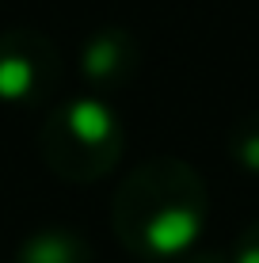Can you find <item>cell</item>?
Instances as JSON below:
<instances>
[{"label": "cell", "instance_id": "2", "mask_svg": "<svg viewBox=\"0 0 259 263\" xmlns=\"http://www.w3.org/2000/svg\"><path fill=\"white\" fill-rule=\"evenodd\" d=\"M122 145L126 130L99 96H73L38 126V157L65 183H95L111 176Z\"/></svg>", "mask_w": 259, "mask_h": 263}, {"label": "cell", "instance_id": "6", "mask_svg": "<svg viewBox=\"0 0 259 263\" xmlns=\"http://www.w3.org/2000/svg\"><path fill=\"white\" fill-rule=\"evenodd\" d=\"M229 157L244 172H255L259 176V111L236 119V126L229 130Z\"/></svg>", "mask_w": 259, "mask_h": 263}, {"label": "cell", "instance_id": "4", "mask_svg": "<svg viewBox=\"0 0 259 263\" xmlns=\"http://www.w3.org/2000/svg\"><path fill=\"white\" fill-rule=\"evenodd\" d=\"M137 72V42L118 27H103L80 50V77L92 84V92H114Z\"/></svg>", "mask_w": 259, "mask_h": 263}, {"label": "cell", "instance_id": "7", "mask_svg": "<svg viewBox=\"0 0 259 263\" xmlns=\"http://www.w3.org/2000/svg\"><path fill=\"white\" fill-rule=\"evenodd\" d=\"M229 263H259V221H252L236 237L233 252H229Z\"/></svg>", "mask_w": 259, "mask_h": 263}, {"label": "cell", "instance_id": "1", "mask_svg": "<svg viewBox=\"0 0 259 263\" xmlns=\"http://www.w3.org/2000/svg\"><path fill=\"white\" fill-rule=\"evenodd\" d=\"M210 210L202 176L180 157H153L122 179L111 202V225L137 259L164 263L194 252Z\"/></svg>", "mask_w": 259, "mask_h": 263}, {"label": "cell", "instance_id": "8", "mask_svg": "<svg viewBox=\"0 0 259 263\" xmlns=\"http://www.w3.org/2000/svg\"><path fill=\"white\" fill-rule=\"evenodd\" d=\"M183 263H229V256H217V252H198V256H183Z\"/></svg>", "mask_w": 259, "mask_h": 263}, {"label": "cell", "instance_id": "5", "mask_svg": "<svg viewBox=\"0 0 259 263\" xmlns=\"http://www.w3.org/2000/svg\"><path fill=\"white\" fill-rule=\"evenodd\" d=\"M12 263H95V252L76 229H38L15 248Z\"/></svg>", "mask_w": 259, "mask_h": 263}, {"label": "cell", "instance_id": "3", "mask_svg": "<svg viewBox=\"0 0 259 263\" xmlns=\"http://www.w3.org/2000/svg\"><path fill=\"white\" fill-rule=\"evenodd\" d=\"M65 61L50 34L34 27L0 31V103L34 107L57 92Z\"/></svg>", "mask_w": 259, "mask_h": 263}]
</instances>
